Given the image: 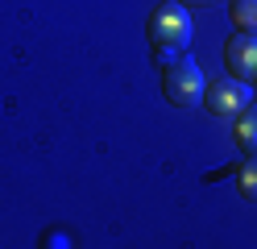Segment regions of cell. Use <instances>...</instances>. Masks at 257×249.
Masks as SVG:
<instances>
[{
  "instance_id": "5",
  "label": "cell",
  "mask_w": 257,
  "mask_h": 249,
  "mask_svg": "<svg viewBox=\"0 0 257 249\" xmlns=\"http://www.w3.org/2000/svg\"><path fill=\"white\" fill-rule=\"evenodd\" d=\"M232 141L245 158H257V104H249L245 112L232 116Z\"/></svg>"
},
{
  "instance_id": "7",
  "label": "cell",
  "mask_w": 257,
  "mask_h": 249,
  "mask_svg": "<svg viewBox=\"0 0 257 249\" xmlns=\"http://www.w3.org/2000/svg\"><path fill=\"white\" fill-rule=\"evenodd\" d=\"M236 191L249 199V204H257V158H245L236 166Z\"/></svg>"
},
{
  "instance_id": "2",
  "label": "cell",
  "mask_w": 257,
  "mask_h": 249,
  "mask_svg": "<svg viewBox=\"0 0 257 249\" xmlns=\"http://www.w3.org/2000/svg\"><path fill=\"white\" fill-rule=\"evenodd\" d=\"M203 71L195 58H170L162 66V96L170 100L174 108H195L203 100Z\"/></svg>"
},
{
  "instance_id": "3",
  "label": "cell",
  "mask_w": 257,
  "mask_h": 249,
  "mask_svg": "<svg viewBox=\"0 0 257 249\" xmlns=\"http://www.w3.org/2000/svg\"><path fill=\"white\" fill-rule=\"evenodd\" d=\"M249 104H253V88L240 83V79H232V75H224V79H216V83L203 88V108L212 116H224V121H232V116L245 112Z\"/></svg>"
},
{
  "instance_id": "6",
  "label": "cell",
  "mask_w": 257,
  "mask_h": 249,
  "mask_svg": "<svg viewBox=\"0 0 257 249\" xmlns=\"http://www.w3.org/2000/svg\"><path fill=\"white\" fill-rule=\"evenodd\" d=\"M228 17L236 33H257V0H228Z\"/></svg>"
},
{
  "instance_id": "8",
  "label": "cell",
  "mask_w": 257,
  "mask_h": 249,
  "mask_svg": "<svg viewBox=\"0 0 257 249\" xmlns=\"http://www.w3.org/2000/svg\"><path fill=\"white\" fill-rule=\"evenodd\" d=\"M183 9H220V5H228V0H179Z\"/></svg>"
},
{
  "instance_id": "1",
  "label": "cell",
  "mask_w": 257,
  "mask_h": 249,
  "mask_svg": "<svg viewBox=\"0 0 257 249\" xmlns=\"http://www.w3.org/2000/svg\"><path fill=\"white\" fill-rule=\"evenodd\" d=\"M146 38L150 50L158 58H179L183 50L191 46V13L179 5V0H162V5L150 9V21H146Z\"/></svg>"
},
{
  "instance_id": "4",
  "label": "cell",
  "mask_w": 257,
  "mask_h": 249,
  "mask_svg": "<svg viewBox=\"0 0 257 249\" xmlns=\"http://www.w3.org/2000/svg\"><path fill=\"white\" fill-rule=\"evenodd\" d=\"M224 66L240 83H257V33H232L224 42Z\"/></svg>"
}]
</instances>
